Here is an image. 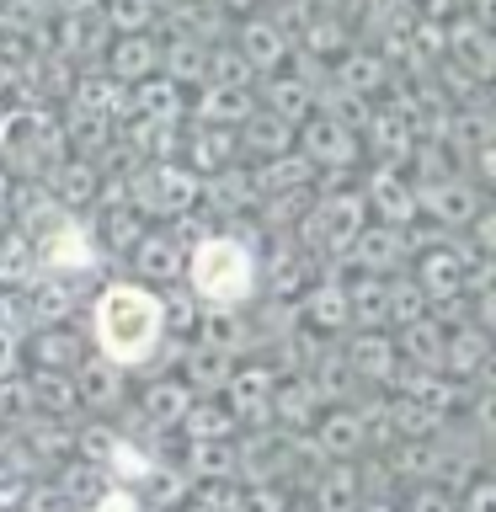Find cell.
I'll list each match as a JSON object with an SVG mask.
<instances>
[{
	"instance_id": "cell-1",
	"label": "cell",
	"mask_w": 496,
	"mask_h": 512,
	"mask_svg": "<svg viewBox=\"0 0 496 512\" xmlns=\"http://www.w3.org/2000/svg\"><path fill=\"white\" fill-rule=\"evenodd\" d=\"M160 331H166V304H160L150 288L139 283H112L96 299V347H102L107 363H144L160 347Z\"/></svg>"
},
{
	"instance_id": "cell-2",
	"label": "cell",
	"mask_w": 496,
	"mask_h": 512,
	"mask_svg": "<svg viewBox=\"0 0 496 512\" xmlns=\"http://www.w3.org/2000/svg\"><path fill=\"white\" fill-rule=\"evenodd\" d=\"M192 294H198L208 310H235V304L251 299V283H256V262H251V246L235 235H208L198 240L192 262L182 267Z\"/></svg>"
},
{
	"instance_id": "cell-3",
	"label": "cell",
	"mask_w": 496,
	"mask_h": 512,
	"mask_svg": "<svg viewBox=\"0 0 496 512\" xmlns=\"http://www.w3.org/2000/svg\"><path fill=\"white\" fill-rule=\"evenodd\" d=\"M294 139L304 144V160H310V166L326 160V171H342V166H352V155H358V128H352L342 112H310L304 128H294Z\"/></svg>"
},
{
	"instance_id": "cell-4",
	"label": "cell",
	"mask_w": 496,
	"mask_h": 512,
	"mask_svg": "<svg viewBox=\"0 0 496 512\" xmlns=\"http://www.w3.org/2000/svg\"><path fill=\"white\" fill-rule=\"evenodd\" d=\"M235 48H240V59L251 64L256 75H278L288 59H294V32H283L272 16H240L235 22V38H230Z\"/></svg>"
},
{
	"instance_id": "cell-5",
	"label": "cell",
	"mask_w": 496,
	"mask_h": 512,
	"mask_svg": "<svg viewBox=\"0 0 496 512\" xmlns=\"http://www.w3.org/2000/svg\"><path fill=\"white\" fill-rule=\"evenodd\" d=\"M448 54H454V64L470 80H491V32H486V16H459L454 27H448Z\"/></svg>"
},
{
	"instance_id": "cell-6",
	"label": "cell",
	"mask_w": 496,
	"mask_h": 512,
	"mask_svg": "<svg viewBox=\"0 0 496 512\" xmlns=\"http://www.w3.org/2000/svg\"><path fill=\"white\" fill-rule=\"evenodd\" d=\"M107 70H112V80H123V86L150 80L160 70V38H150V32H123L118 43H107Z\"/></svg>"
},
{
	"instance_id": "cell-7",
	"label": "cell",
	"mask_w": 496,
	"mask_h": 512,
	"mask_svg": "<svg viewBox=\"0 0 496 512\" xmlns=\"http://www.w3.org/2000/svg\"><path fill=\"white\" fill-rule=\"evenodd\" d=\"M38 256H43V262L54 267V272H86V267L96 262V246H91V235L80 230V224L59 219L54 230L38 240Z\"/></svg>"
},
{
	"instance_id": "cell-8",
	"label": "cell",
	"mask_w": 496,
	"mask_h": 512,
	"mask_svg": "<svg viewBox=\"0 0 496 512\" xmlns=\"http://www.w3.org/2000/svg\"><path fill=\"white\" fill-rule=\"evenodd\" d=\"M294 128L299 123H288V118H278L272 107H251L246 118H240V139L235 144H246L251 155H283V150H294Z\"/></svg>"
},
{
	"instance_id": "cell-9",
	"label": "cell",
	"mask_w": 496,
	"mask_h": 512,
	"mask_svg": "<svg viewBox=\"0 0 496 512\" xmlns=\"http://www.w3.org/2000/svg\"><path fill=\"white\" fill-rule=\"evenodd\" d=\"M331 80H336L347 96H358V102H363V96H374L384 80H390V64H384L379 54H368V48H347V54L336 59Z\"/></svg>"
},
{
	"instance_id": "cell-10",
	"label": "cell",
	"mask_w": 496,
	"mask_h": 512,
	"mask_svg": "<svg viewBox=\"0 0 496 512\" xmlns=\"http://www.w3.org/2000/svg\"><path fill=\"white\" fill-rule=\"evenodd\" d=\"M416 208H427L432 219H443V224H464V219H475L480 214V198L464 182H427V192L416 198Z\"/></svg>"
},
{
	"instance_id": "cell-11",
	"label": "cell",
	"mask_w": 496,
	"mask_h": 512,
	"mask_svg": "<svg viewBox=\"0 0 496 512\" xmlns=\"http://www.w3.org/2000/svg\"><path fill=\"white\" fill-rule=\"evenodd\" d=\"M256 102H251V91L246 86H203V96L192 102V112H198L203 123H214V128H240V118H246Z\"/></svg>"
},
{
	"instance_id": "cell-12",
	"label": "cell",
	"mask_w": 496,
	"mask_h": 512,
	"mask_svg": "<svg viewBox=\"0 0 496 512\" xmlns=\"http://www.w3.org/2000/svg\"><path fill=\"white\" fill-rule=\"evenodd\" d=\"M368 203H374L390 224L416 219V192H411V182H400L390 166H379L374 176H368Z\"/></svg>"
},
{
	"instance_id": "cell-13",
	"label": "cell",
	"mask_w": 496,
	"mask_h": 512,
	"mask_svg": "<svg viewBox=\"0 0 496 512\" xmlns=\"http://www.w3.org/2000/svg\"><path fill=\"white\" fill-rule=\"evenodd\" d=\"M315 230L326 246H352L363 230V198H331L315 208Z\"/></svg>"
},
{
	"instance_id": "cell-14",
	"label": "cell",
	"mask_w": 496,
	"mask_h": 512,
	"mask_svg": "<svg viewBox=\"0 0 496 512\" xmlns=\"http://www.w3.org/2000/svg\"><path fill=\"white\" fill-rule=\"evenodd\" d=\"M134 107H139V118H150V123H176L182 118V86L166 75H150V80H134Z\"/></svg>"
},
{
	"instance_id": "cell-15",
	"label": "cell",
	"mask_w": 496,
	"mask_h": 512,
	"mask_svg": "<svg viewBox=\"0 0 496 512\" xmlns=\"http://www.w3.org/2000/svg\"><path fill=\"white\" fill-rule=\"evenodd\" d=\"M267 107L288 123H304L315 112V86L304 75H272L267 80Z\"/></svg>"
},
{
	"instance_id": "cell-16",
	"label": "cell",
	"mask_w": 496,
	"mask_h": 512,
	"mask_svg": "<svg viewBox=\"0 0 496 512\" xmlns=\"http://www.w3.org/2000/svg\"><path fill=\"white\" fill-rule=\"evenodd\" d=\"M38 118L32 112H16V118H6V128H0V150H6V160L16 171H32L38 166Z\"/></svg>"
},
{
	"instance_id": "cell-17",
	"label": "cell",
	"mask_w": 496,
	"mask_h": 512,
	"mask_svg": "<svg viewBox=\"0 0 496 512\" xmlns=\"http://www.w3.org/2000/svg\"><path fill=\"white\" fill-rule=\"evenodd\" d=\"M347 363H352V374H363V379H374V384H384L395 374V347L384 342L379 331H363L358 342H352V352H347Z\"/></svg>"
},
{
	"instance_id": "cell-18",
	"label": "cell",
	"mask_w": 496,
	"mask_h": 512,
	"mask_svg": "<svg viewBox=\"0 0 496 512\" xmlns=\"http://www.w3.org/2000/svg\"><path fill=\"white\" fill-rule=\"evenodd\" d=\"M123 102H128V91H123V80H112V75H91V80H80V91H75V107L96 112V118H107V123Z\"/></svg>"
},
{
	"instance_id": "cell-19",
	"label": "cell",
	"mask_w": 496,
	"mask_h": 512,
	"mask_svg": "<svg viewBox=\"0 0 496 512\" xmlns=\"http://www.w3.org/2000/svg\"><path fill=\"white\" fill-rule=\"evenodd\" d=\"M315 182V166H310V160H304V155H272L267 160V171L262 176H256V187H262V192H294V187H310Z\"/></svg>"
},
{
	"instance_id": "cell-20",
	"label": "cell",
	"mask_w": 496,
	"mask_h": 512,
	"mask_svg": "<svg viewBox=\"0 0 496 512\" xmlns=\"http://www.w3.org/2000/svg\"><path fill=\"white\" fill-rule=\"evenodd\" d=\"M134 262H139V272H150V278H160V283H166V278H176V272H182L187 262H182V251H176L171 246V240L166 235H139V246H134Z\"/></svg>"
},
{
	"instance_id": "cell-21",
	"label": "cell",
	"mask_w": 496,
	"mask_h": 512,
	"mask_svg": "<svg viewBox=\"0 0 496 512\" xmlns=\"http://www.w3.org/2000/svg\"><path fill=\"white\" fill-rule=\"evenodd\" d=\"M235 384V411L246 416V422H262V416L272 411V379L262 374V368H251V374H240V379H230Z\"/></svg>"
},
{
	"instance_id": "cell-22",
	"label": "cell",
	"mask_w": 496,
	"mask_h": 512,
	"mask_svg": "<svg viewBox=\"0 0 496 512\" xmlns=\"http://www.w3.org/2000/svg\"><path fill=\"white\" fill-rule=\"evenodd\" d=\"M96 11H102V22L112 32H144V27H155L160 0H107V6H96Z\"/></svg>"
},
{
	"instance_id": "cell-23",
	"label": "cell",
	"mask_w": 496,
	"mask_h": 512,
	"mask_svg": "<svg viewBox=\"0 0 496 512\" xmlns=\"http://www.w3.org/2000/svg\"><path fill=\"white\" fill-rule=\"evenodd\" d=\"M358 262L363 267H395L400 256H406V240H400V230H358Z\"/></svg>"
},
{
	"instance_id": "cell-24",
	"label": "cell",
	"mask_w": 496,
	"mask_h": 512,
	"mask_svg": "<svg viewBox=\"0 0 496 512\" xmlns=\"http://www.w3.org/2000/svg\"><path fill=\"white\" fill-rule=\"evenodd\" d=\"M320 512H358V475L347 464H336L320 480Z\"/></svg>"
},
{
	"instance_id": "cell-25",
	"label": "cell",
	"mask_w": 496,
	"mask_h": 512,
	"mask_svg": "<svg viewBox=\"0 0 496 512\" xmlns=\"http://www.w3.org/2000/svg\"><path fill=\"white\" fill-rule=\"evenodd\" d=\"M235 150V134H224V128L203 123L198 134H192V160H198V171H230L224 166V155Z\"/></svg>"
},
{
	"instance_id": "cell-26",
	"label": "cell",
	"mask_w": 496,
	"mask_h": 512,
	"mask_svg": "<svg viewBox=\"0 0 496 512\" xmlns=\"http://www.w3.org/2000/svg\"><path fill=\"white\" fill-rule=\"evenodd\" d=\"M416 288L422 294H438V299H448L459 288V262L448 251H427L422 256V278H416Z\"/></svg>"
},
{
	"instance_id": "cell-27",
	"label": "cell",
	"mask_w": 496,
	"mask_h": 512,
	"mask_svg": "<svg viewBox=\"0 0 496 512\" xmlns=\"http://www.w3.org/2000/svg\"><path fill=\"white\" fill-rule=\"evenodd\" d=\"M363 438H368V432H363V422L352 411H331L326 427H320V448H326V454H352Z\"/></svg>"
},
{
	"instance_id": "cell-28",
	"label": "cell",
	"mask_w": 496,
	"mask_h": 512,
	"mask_svg": "<svg viewBox=\"0 0 496 512\" xmlns=\"http://www.w3.org/2000/svg\"><path fill=\"white\" fill-rule=\"evenodd\" d=\"M32 363H38V368H54V374H70V368L80 363L75 336H70V331H48L43 342L32 347Z\"/></svg>"
},
{
	"instance_id": "cell-29",
	"label": "cell",
	"mask_w": 496,
	"mask_h": 512,
	"mask_svg": "<svg viewBox=\"0 0 496 512\" xmlns=\"http://www.w3.org/2000/svg\"><path fill=\"white\" fill-rule=\"evenodd\" d=\"M139 235H144L139 208H107V214H102V240H107L112 251H134Z\"/></svg>"
},
{
	"instance_id": "cell-30",
	"label": "cell",
	"mask_w": 496,
	"mask_h": 512,
	"mask_svg": "<svg viewBox=\"0 0 496 512\" xmlns=\"http://www.w3.org/2000/svg\"><path fill=\"white\" fill-rule=\"evenodd\" d=\"M187 432L198 443H219V438H230V427H235V416L230 411H219V406H187Z\"/></svg>"
},
{
	"instance_id": "cell-31",
	"label": "cell",
	"mask_w": 496,
	"mask_h": 512,
	"mask_svg": "<svg viewBox=\"0 0 496 512\" xmlns=\"http://www.w3.org/2000/svg\"><path fill=\"white\" fill-rule=\"evenodd\" d=\"M406 352H416L422 363H438L443 358V326L438 320H427V315L406 320Z\"/></svg>"
},
{
	"instance_id": "cell-32",
	"label": "cell",
	"mask_w": 496,
	"mask_h": 512,
	"mask_svg": "<svg viewBox=\"0 0 496 512\" xmlns=\"http://www.w3.org/2000/svg\"><path fill=\"white\" fill-rule=\"evenodd\" d=\"M80 384H86V400L91 406H107V400H118V363L96 358L80 368Z\"/></svg>"
},
{
	"instance_id": "cell-33",
	"label": "cell",
	"mask_w": 496,
	"mask_h": 512,
	"mask_svg": "<svg viewBox=\"0 0 496 512\" xmlns=\"http://www.w3.org/2000/svg\"><path fill=\"white\" fill-rule=\"evenodd\" d=\"M54 187H59L64 203H86L91 192H96V171L86 166V160H64L59 176H54Z\"/></svg>"
},
{
	"instance_id": "cell-34",
	"label": "cell",
	"mask_w": 496,
	"mask_h": 512,
	"mask_svg": "<svg viewBox=\"0 0 496 512\" xmlns=\"http://www.w3.org/2000/svg\"><path fill=\"white\" fill-rule=\"evenodd\" d=\"M144 406H150L155 422H182L187 406H192V395H187V384H160V390L144 395Z\"/></svg>"
},
{
	"instance_id": "cell-35",
	"label": "cell",
	"mask_w": 496,
	"mask_h": 512,
	"mask_svg": "<svg viewBox=\"0 0 496 512\" xmlns=\"http://www.w3.org/2000/svg\"><path fill=\"white\" fill-rule=\"evenodd\" d=\"M187 379L192 384H219V379H230V363H224L219 347L198 342V347H192V358H187Z\"/></svg>"
},
{
	"instance_id": "cell-36",
	"label": "cell",
	"mask_w": 496,
	"mask_h": 512,
	"mask_svg": "<svg viewBox=\"0 0 496 512\" xmlns=\"http://www.w3.org/2000/svg\"><path fill=\"white\" fill-rule=\"evenodd\" d=\"M304 315H310L315 326H342L347 320V294L342 288H315V294L304 299Z\"/></svg>"
},
{
	"instance_id": "cell-37",
	"label": "cell",
	"mask_w": 496,
	"mask_h": 512,
	"mask_svg": "<svg viewBox=\"0 0 496 512\" xmlns=\"http://www.w3.org/2000/svg\"><path fill=\"white\" fill-rule=\"evenodd\" d=\"M347 310H358L363 320H384V283H358Z\"/></svg>"
},
{
	"instance_id": "cell-38",
	"label": "cell",
	"mask_w": 496,
	"mask_h": 512,
	"mask_svg": "<svg viewBox=\"0 0 496 512\" xmlns=\"http://www.w3.org/2000/svg\"><path fill=\"white\" fill-rule=\"evenodd\" d=\"M230 448H214V443H198V448H192V470H198V475H224V470H230Z\"/></svg>"
},
{
	"instance_id": "cell-39",
	"label": "cell",
	"mask_w": 496,
	"mask_h": 512,
	"mask_svg": "<svg viewBox=\"0 0 496 512\" xmlns=\"http://www.w3.org/2000/svg\"><path fill=\"white\" fill-rule=\"evenodd\" d=\"M86 512H139V502H134V491H123V486H118V491H102Z\"/></svg>"
},
{
	"instance_id": "cell-40",
	"label": "cell",
	"mask_w": 496,
	"mask_h": 512,
	"mask_svg": "<svg viewBox=\"0 0 496 512\" xmlns=\"http://www.w3.org/2000/svg\"><path fill=\"white\" fill-rule=\"evenodd\" d=\"M416 512H448V502H443V496H432V491H427L422 502H416Z\"/></svg>"
},
{
	"instance_id": "cell-41",
	"label": "cell",
	"mask_w": 496,
	"mask_h": 512,
	"mask_svg": "<svg viewBox=\"0 0 496 512\" xmlns=\"http://www.w3.org/2000/svg\"><path fill=\"white\" fill-rule=\"evenodd\" d=\"M54 6H59L64 16H70V11H91V0H54Z\"/></svg>"
},
{
	"instance_id": "cell-42",
	"label": "cell",
	"mask_w": 496,
	"mask_h": 512,
	"mask_svg": "<svg viewBox=\"0 0 496 512\" xmlns=\"http://www.w3.org/2000/svg\"><path fill=\"white\" fill-rule=\"evenodd\" d=\"M475 512H491V486H480V491H475Z\"/></svg>"
},
{
	"instance_id": "cell-43",
	"label": "cell",
	"mask_w": 496,
	"mask_h": 512,
	"mask_svg": "<svg viewBox=\"0 0 496 512\" xmlns=\"http://www.w3.org/2000/svg\"><path fill=\"white\" fill-rule=\"evenodd\" d=\"M267 6H278V0H267Z\"/></svg>"
},
{
	"instance_id": "cell-44",
	"label": "cell",
	"mask_w": 496,
	"mask_h": 512,
	"mask_svg": "<svg viewBox=\"0 0 496 512\" xmlns=\"http://www.w3.org/2000/svg\"><path fill=\"white\" fill-rule=\"evenodd\" d=\"M0 224H6V219H0Z\"/></svg>"
}]
</instances>
